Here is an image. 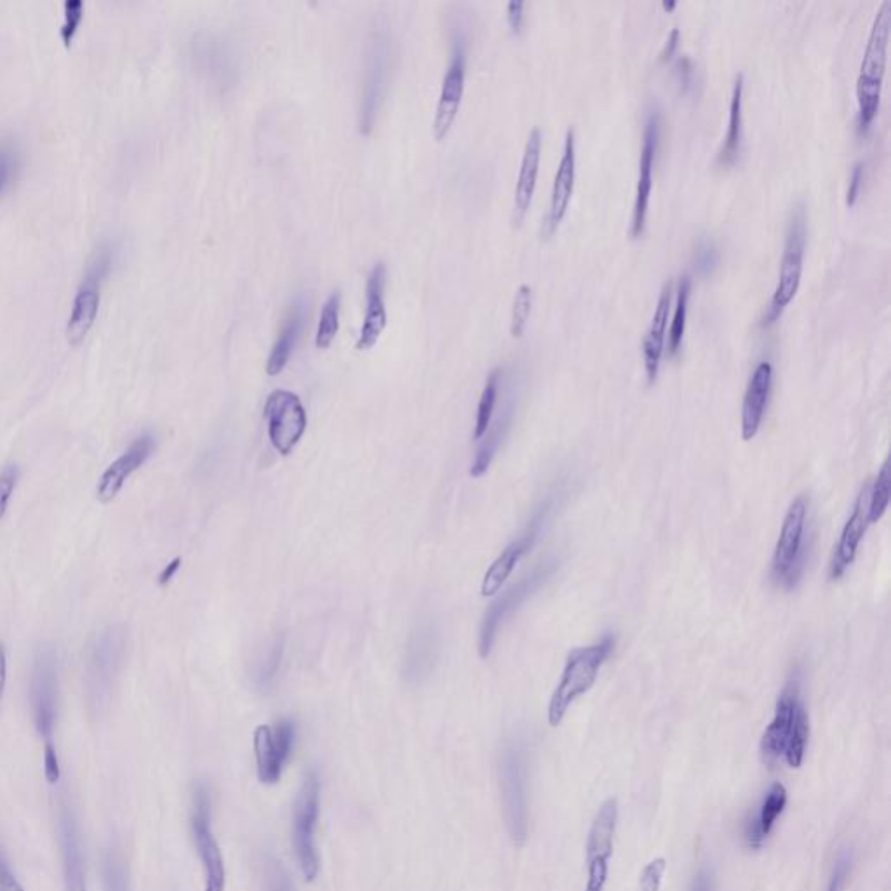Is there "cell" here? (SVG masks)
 I'll return each instance as SVG.
<instances>
[{
	"label": "cell",
	"mask_w": 891,
	"mask_h": 891,
	"mask_svg": "<svg viewBox=\"0 0 891 891\" xmlns=\"http://www.w3.org/2000/svg\"><path fill=\"white\" fill-rule=\"evenodd\" d=\"M810 742V718L801 699V681L791 675L780 694L773 721L761 739V755L770 767L785 761L788 767L799 768L807 755Z\"/></svg>",
	"instance_id": "6da1fadb"
},
{
	"label": "cell",
	"mask_w": 891,
	"mask_h": 891,
	"mask_svg": "<svg viewBox=\"0 0 891 891\" xmlns=\"http://www.w3.org/2000/svg\"><path fill=\"white\" fill-rule=\"evenodd\" d=\"M126 647L128 634L124 627L116 623L94 634L86 648V699L94 712L103 711L112 699L113 688L124 663Z\"/></svg>",
	"instance_id": "7a4b0ae2"
},
{
	"label": "cell",
	"mask_w": 891,
	"mask_h": 891,
	"mask_svg": "<svg viewBox=\"0 0 891 891\" xmlns=\"http://www.w3.org/2000/svg\"><path fill=\"white\" fill-rule=\"evenodd\" d=\"M614 643L617 641H614L613 635H604L598 643L591 644V647L577 648V650L568 654L561 681H559L549 703L547 718H549L550 727H559L564 715L570 711V707L594 687L601 667L604 665L611 651L614 650Z\"/></svg>",
	"instance_id": "3957f363"
},
{
	"label": "cell",
	"mask_w": 891,
	"mask_h": 891,
	"mask_svg": "<svg viewBox=\"0 0 891 891\" xmlns=\"http://www.w3.org/2000/svg\"><path fill=\"white\" fill-rule=\"evenodd\" d=\"M498 780L502 791L503 817L510 840L522 847L528 838V761L524 747L518 742L507 743L498 759Z\"/></svg>",
	"instance_id": "277c9868"
},
{
	"label": "cell",
	"mask_w": 891,
	"mask_h": 891,
	"mask_svg": "<svg viewBox=\"0 0 891 891\" xmlns=\"http://www.w3.org/2000/svg\"><path fill=\"white\" fill-rule=\"evenodd\" d=\"M808 507L810 500L804 494H799L791 503L773 552L771 580L785 591L795 589L807 568L808 543L804 533H807Z\"/></svg>",
	"instance_id": "5b68a950"
},
{
	"label": "cell",
	"mask_w": 891,
	"mask_h": 891,
	"mask_svg": "<svg viewBox=\"0 0 891 891\" xmlns=\"http://www.w3.org/2000/svg\"><path fill=\"white\" fill-rule=\"evenodd\" d=\"M804 249H807V209H804L803 202H799L789 217L779 282L771 297L770 306L761 319L763 328L775 324L783 310L788 309L789 303L794 300L801 278H803Z\"/></svg>",
	"instance_id": "8992f818"
},
{
	"label": "cell",
	"mask_w": 891,
	"mask_h": 891,
	"mask_svg": "<svg viewBox=\"0 0 891 891\" xmlns=\"http://www.w3.org/2000/svg\"><path fill=\"white\" fill-rule=\"evenodd\" d=\"M113 261H116V246L112 244L100 246L89 261L84 278L73 297L72 312L67 322V338L72 346H81L97 321L98 312H100L101 288H103L104 278L112 270Z\"/></svg>",
	"instance_id": "52a82bcc"
},
{
	"label": "cell",
	"mask_w": 891,
	"mask_h": 891,
	"mask_svg": "<svg viewBox=\"0 0 891 891\" xmlns=\"http://www.w3.org/2000/svg\"><path fill=\"white\" fill-rule=\"evenodd\" d=\"M319 810H321V780L316 771H309L294 799L293 832H291L298 868L307 881L316 880L319 874V855L316 847Z\"/></svg>",
	"instance_id": "ba28073f"
},
{
	"label": "cell",
	"mask_w": 891,
	"mask_h": 891,
	"mask_svg": "<svg viewBox=\"0 0 891 891\" xmlns=\"http://www.w3.org/2000/svg\"><path fill=\"white\" fill-rule=\"evenodd\" d=\"M211 807H213V804H211L209 789L202 785V783H199L196 791H193L190 828H192L196 851H198L199 860H201L202 868H204V891H226V860H223V855H221L220 844H218L217 838H214L213 834V822H211V820H213L211 819L213 808Z\"/></svg>",
	"instance_id": "9c48e42d"
},
{
	"label": "cell",
	"mask_w": 891,
	"mask_h": 891,
	"mask_svg": "<svg viewBox=\"0 0 891 891\" xmlns=\"http://www.w3.org/2000/svg\"><path fill=\"white\" fill-rule=\"evenodd\" d=\"M617 825H619V801L608 798L599 807L587 838L585 891H604L607 888Z\"/></svg>",
	"instance_id": "30bf717a"
},
{
	"label": "cell",
	"mask_w": 891,
	"mask_h": 891,
	"mask_svg": "<svg viewBox=\"0 0 891 891\" xmlns=\"http://www.w3.org/2000/svg\"><path fill=\"white\" fill-rule=\"evenodd\" d=\"M294 742H297V724L291 719H281L273 727L261 724L254 730V763L261 783L273 785L281 780L282 771L293 752Z\"/></svg>",
	"instance_id": "8fae6325"
},
{
	"label": "cell",
	"mask_w": 891,
	"mask_h": 891,
	"mask_svg": "<svg viewBox=\"0 0 891 891\" xmlns=\"http://www.w3.org/2000/svg\"><path fill=\"white\" fill-rule=\"evenodd\" d=\"M33 724L44 742H52L58 721V663L51 648L39 651L30 683Z\"/></svg>",
	"instance_id": "7c38bea8"
},
{
	"label": "cell",
	"mask_w": 891,
	"mask_h": 891,
	"mask_svg": "<svg viewBox=\"0 0 891 891\" xmlns=\"http://www.w3.org/2000/svg\"><path fill=\"white\" fill-rule=\"evenodd\" d=\"M269 438L281 454H290L307 430L306 408L290 390H276L266 402Z\"/></svg>",
	"instance_id": "4fadbf2b"
},
{
	"label": "cell",
	"mask_w": 891,
	"mask_h": 891,
	"mask_svg": "<svg viewBox=\"0 0 891 891\" xmlns=\"http://www.w3.org/2000/svg\"><path fill=\"white\" fill-rule=\"evenodd\" d=\"M555 568H558V561H554V559H552V561L542 562L530 577L522 579L518 585L509 589V591H507L502 598L498 599L493 607L488 610L484 622H482L481 635H479V654H481V659H488V657H490L500 623H502L510 613H514L531 594L539 591L540 587L552 577Z\"/></svg>",
	"instance_id": "5bb4252c"
},
{
	"label": "cell",
	"mask_w": 891,
	"mask_h": 891,
	"mask_svg": "<svg viewBox=\"0 0 891 891\" xmlns=\"http://www.w3.org/2000/svg\"><path fill=\"white\" fill-rule=\"evenodd\" d=\"M390 77V42L386 36L374 37L366 57L364 86H362L361 121L362 133H370L378 112L386 100V89Z\"/></svg>",
	"instance_id": "9a60e30c"
},
{
	"label": "cell",
	"mask_w": 891,
	"mask_h": 891,
	"mask_svg": "<svg viewBox=\"0 0 891 891\" xmlns=\"http://www.w3.org/2000/svg\"><path fill=\"white\" fill-rule=\"evenodd\" d=\"M463 91H465V46H463L462 39H457L450 67L446 70L444 81H442L434 122H432L436 140H444L453 128L458 110L462 104Z\"/></svg>",
	"instance_id": "2e32d148"
},
{
	"label": "cell",
	"mask_w": 891,
	"mask_h": 891,
	"mask_svg": "<svg viewBox=\"0 0 891 891\" xmlns=\"http://www.w3.org/2000/svg\"><path fill=\"white\" fill-rule=\"evenodd\" d=\"M660 112L651 110L644 124L643 150L639 161V180L635 189L634 213H632L631 236L639 238L647 226L648 204H650L651 189H653V164L660 140Z\"/></svg>",
	"instance_id": "e0dca14e"
},
{
	"label": "cell",
	"mask_w": 891,
	"mask_h": 891,
	"mask_svg": "<svg viewBox=\"0 0 891 891\" xmlns=\"http://www.w3.org/2000/svg\"><path fill=\"white\" fill-rule=\"evenodd\" d=\"M574 177H577V137L573 129H568L564 138L561 161L555 171L554 186L550 192L549 211L542 223L543 238H550L558 230L559 223L567 214L573 196Z\"/></svg>",
	"instance_id": "ac0fdd59"
},
{
	"label": "cell",
	"mask_w": 891,
	"mask_h": 891,
	"mask_svg": "<svg viewBox=\"0 0 891 891\" xmlns=\"http://www.w3.org/2000/svg\"><path fill=\"white\" fill-rule=\"evenodd\" d=\"M550 505H552V503L547 502L545 505L537 512V515L531 519L527 533L522 534L521 539L510 543V545L503 550L502 554L494 559L493 564L488 568L481 585V594L484 595V598H493V595H497L500 589L505 585L512 571L518 567V562L521 561L522 555H527L528 552L533 549L534 542L539 539L540 528H542L547 515H549Z\"/></svg>",
	"instance_id": "d6986e66"
},
{
	"label": "cell",
	"mask_w": 891,
	"mask_h": 891,
	"mask_svg": "<svg viewBox=\"0 0 891 891\" xmlns=\"http://www.w3.org/2000/svg\"><path fill=\"white\" fill-rule=\"evenodd\" d=\"M156 438L143 434L129 444L128 450L110 463L109 469L101 474L97 487V498L101 503H110L121 493L126 482L152 457L156 451Z\"/></svg>",
	"instance_id": "ffe728a7"
},
{
	"label": "cell",
	"mask_w": 891,
	"mask_h": 891,
	"mask_svg": "<svg viewBox=\"0 0 891 891\" xmlns=\"http://www.w3.org/2000/svg\"><path fill=\"white\" fill-rule=\"evenodd\" d=\"M58 843L63 862L64 891H88L81 832L77 825L76 813L69 804H63L58 813Z\"/></svg>",
	"instance_id": "44dd1931"
},
{
	"label": "cell",
	"mask_w": 891,
	"mask_h": 891,
	"mask_svg": "<svg viewBox=\"0 0 891 891\" xmlns=\"http://www.w3.org/2000/svg\"><path fill=\"white\" fill-rule=\"evenodd\" d=\"M869 490H871L869 484H865L860 490L859 498H857L855 505H853V512H851L850 519H848L843 531H841L840 542L835 545L831 568H829V579L832 582L840 580L847 573L848 568L853 564L860 543H862L863 534L871 527V522H869Z\"/></svg>",
	"instance_id": "7402d4cb"
},
{
	"label": "cell",
	"mask_w": 891,
	"mask_h": 891,
	"mask_svg": "<svg viewBox=\"0 0 891 891\" xmlns=\"http://www.w3.org/2000/svg\"><path fill=\"white\" fill-rule=\"evenodd\" d=\"M891 33V0H883L878 12H875L874 23L869 33L868 46L863 51L862 64L857 82L865 84L883 86L884 70L888 61V42Z\"/></svg>",
	"instance_id": "603a6c76"
},
{
	"label": "cell",
	"mask_w": 891,
	"mask_h": 891,
	"mask_svg": "<svg viewBox=\"0 0 891 891\" xmlns=\"http://www.w3.org/2000/svg\"><path fill=\"white\" fill-rule=\"evenodd\" d=\"M386 278L387 267L377 263L368 276L366 282V313L362 322L361 334H359L358 349L370 350L377 346L387 328L386 309Z\"/></svg>",
	"instance_id": "cb8c5ba5"
},
{
	"label": "cell",
	"mask_w": 891,
	"mask_h": 891,
	"mask_svg": "<svg viewBox=\"0 0 891 891\" xmlns=\"http://www.w3.org/2000/svg\"><path fill=\"white\" fill-rule=\"evenodd\" d=\"M771 382H773V366L768 361L759 362L743 396V441H752L759 434L770 401Z\"/></svg>",
	"instance_id": "d4e9b609"
},
{
	"label": "cell",
	"mask_w": 891,
	"mask_h": 891,
	"mask_svg": "<svg viewBox=\"0 0 891 891\" xmlns=\"http://www.w3.org/2000/svg\"><path fill=\"white\" fill-rule=\"evenodd\" d=\"M542 143L543 138L540 128L531 129L527 147H524V153H522L518 183H515L514 213H512V220H514L515 226H519L524 220L531 201H533L537 180H539L540 161H542Z\"/></svg>",
	"instance_id": "484cf974"
},
{
	"label": "cell",
	"mask_w": 891,
	"mask_h": 891,
	"mask_svg": "<svg viewBox=\"0 0 891 891\" xmlns=\"http://www.w3.org/2000/svg\"><path fill=\"white\" fill-rule=\"evenodd\" d=\"M672 284L667 282L660 293L659 303L651 319L650 330L643 342L644 368H647L648 382L653 383L659 377L660 361L665 350L667 326L671 313Z\"/></svg>",
	"instance_id": "4316f807"
},
{
	"label": "cell",
	"mask_w": 891,
	"mask_h": 891,
	"mask_svg": "<svg viewBox=\"0 0 891 891\" xmlns=\"http://www.w3.org/2000/svg\"><path fill=\"white\" fill-rule=\"evenodd\" d=\"M785 807H788V789L783 788L782 783H773L761 801V807L755 811V815L747 822L745 832H743L747 847L752 850L763 847Z\"/></svg>",
	"instance_id": "83f0119b"
},
{
	"label": "cell",
	"mask_w": 891,
	"mask_h": 891,
	"mask_svg": "<svg viewBox=\"0 0 891 891\" xmlns=\"http://www.w3.org/2000/svg\"><path fill=\"white\" fill-rule=\"evenodd\" d=\"M307 307L309 306H307V300L303 297L297 298L291 303L290 313H288L281 333H279L278 342L272 347L269 361H267V373L270 377L281 373L288 361H290L291 353L297 347L298 338H300L301 331L306 328Z\"/></svg>",
	"instance_id": "f1b7e54d"
},
{
	"label": "cell",
	"mask_w": 891,
	"mask_h": 891,
	"mask_svg": "<svg viewBox=\"0 0 891 891\" xmlns=\"http://www.w3.org/2000/svg\"><path fill=\"white\" fill-rule=\"evenodd\" d=\"M438 651V632L434 627H418L417 631L411 634L410 647L406 653V678L410 679L411 683L422 681L436 665Z\"/></svg>",
	"instance_id": "f546056e"
},
{
	"label": "cell",
	"mask_w": 891,
	"mask_h": 891,
	"mask_svg": "<svg viewBox=\"0 0 891 891\" xmlns=\"http://www.w3.org/2000/svg\"><path fill=\"white\" fill-rule=\"evenodd\" d=\"M743 138V73H739L733 86L730 101V119H728V131L724 137L723 149L719 152L718 162L723 166H731L739 159L742 152Z\"/></svg>",
	"instance_id": "4dcf8cb0"
},
{
	"label": "cell",
	"mask_w": 891,
	"mask_h": 891,
	"mask_svg": "<svg viewBox=\"0 0 891 891\" xmlns=\"http://www.w3.org/2000/svg\"><path fill=\"white\" fill-rule=\"evenodd\" d=\"M512 414H514V404L510 402L505 410L502 411L497 422H494L493 429L488 430L484 438H482L481 446H479L478 453H475L474 463H472V469H470L472 478H482V475L487 474L491 462H493L494 454H497L498 448L502 444L505 436L509 434Z\"/></svg>",
	"instance_id": "1f68e13d"
},
{
	"label": "cell",
	"mask_w": 891,
	"mask_h": 891,
	"mask_svg": "<svg viewBox=\"0 0 891 891\" xmlns=\"http://www.w3.org/2000/svg\"><path fill=\"white\" fill-rule=\"evenodd\" d=\"M691 294V279L684 273L678 286V297H675L674 316H672L671 330H669V352L672 356L678 353L683 343L684 330H687L688 301Z\"/></svg>",
	"instance_id": "d6a6232c"
},
{
	"label": "cell",
	"mask_w": 891,
	"mask_h": 891,
	"mask_svg": "<svg viewBox=\"0 0 891 891\" xmlns=\"http://www.w3.org/2000/svg\"><path fill=\"white\" fill-rule=\"evenodd\" d=\"M340 309H342V297L338 291H333L331 297L324 301L321 318H319L318 333H316L318 349H328L337 338L338 330H340Z\"/></svg>",
	"instance_id": "836d02e7"
},
{
	"label": "cell",
	"mask_w": 891,
	"mask_h": 891,
	"mask_svg": "<svg viewBox=\"0 0 891 891\" xmlns=\"http://www.w3.org/2000/svg\"><path fill=\"white\" fill-rule=\"evenodd\" d=\"M101 881L104 891H131V880H129V868L122 853L117 850H109L104 853L101 863Z\"/></svg>",
	"instance_id": "e575fe53"
},
{
	"label": "cell",
	"mask_w": 891,
	"mask_h": 891,
	"mask_svg": "<svg viewBox=\"0 0 891 891\" xmlns=\"http://www.w3.org/2000/svg\"><path fill=\"white\" fill-rule=\"evenodd\" d=\"M500 378H502V370H494L488 378L487 387L482 390L481 401L478 406V418H475L474 438L481 441L490 430L491 418H493L494 406L498 401V392H500Z\"/></svg>",
	"instance_id": "d590c367"
},
{
	"label": "cell",
	"mask_w": 891,
	"mask_h": 891,
	"mask_svg": "<svg viewBox=\"0 0 891 891\" xmlns=\"http://www.w3.org/2000/svg\"><path fill=\"white\" fill-rule=\"evenodd\" d=\"M21 169V149L14 138H0V198L11 189Z\"/></svg>",
	"instance_id": "8d00e7d4"
},
{
	"label": "cell",
	"mask_w": 891,
	"mask_h": 891,
	"mask_svg": "<svg viewBox=\"0 0 891 891\" xmlns=\"http://www.w3.org/2000/svg\"><path fill=\"white\" fill-rule=\"evenodd\" d=\"M891 493V475L890 462H884L881 467L880 474L875 478L874 484L869 490V522H880L881 518L887 514L888 505H890Z\"/></svg>",
	"instance_id": "74e56055"
},
{
	"label": "cell",
	"mask_w": 891,
	"mask_h": 891,
	"mask_svg": "<svg viewBox=\"0 0 891 891\" xmlns=\"http://www.w3.org/2000/svg\"><path fill=\"white\" fill-rule=\"evenodd\" d=\"M531 306H533V290H531V286H519L518 291H515L514 306H512V321H510V333H512V337L521 338L524 330H527Z\"/></svg>",
	"instance_id": "f35d334b"
},
{
	"label": "cell",
	"mask_w": 891,
	"mask_h": 891,
	"mask_svg": "<svg viewBox=\"0 0 891 891\" xmlns=\"http://www.w3.org/2000/svg\"><path fill=\"white\" fill-rule=\"evenodd\" d=\"M263 884L266 891H297L290 872L273 855H266L263 859Z\"/></svg>",
	"instance_id": "ab89813d"
},
{
	"label": "cell",
	"mask_w": 891,
	"mask_h": 891,
	"mask_svg": "<svg viewBox=\"0 0 891 891\" xmlns=\"http://www.w3.org/2000/svg\"><path fill=\"white\" fill-rule=\"evenodd\" d=\"M86 4L82 0H64L63 23H61L60 37L67 48L72 46L77 32L81 29L84 20Z\"/></svg>",
	"instance_id": "60d3db41"
},
{
	"label": "cell",
	"mask_w": 891,
	"mask_h": 891,
	"mask_svg": "<svg viewBox=\"0 0 891 891\" xmlns=\"http://www.w3.org/2000/svg\"><path fill=\"white\" fill-rule=\"evenodd\" d=\"M20 467L18 465H8L0 470V521L4 519L6 512H8L12 493L17 490L18 481H20Z\"/></svg>",
	"instance_id": "b9f144b4"
},
{
	"label": "cell",
	"mask_w": 891,
	"mask_h": 891,
	"mask_svg": "<svg viewBox=\"0 0 891 891\" xmlns=\"http://www.w3.org/2000/svg\"><path fill=\"white\" fill-rule=\"evenodd\" d=\"M853 868V853L850 850H841L835 859L834 868L829 875L828 891H843Z\"/></svg>",
	"instance_id": "7bdbcfd3"
},
{
	"label": "cell",
	"mask_w": 891,
	"mask_h": 891,
	"mask_svg": "<svg viewBox=\"0 0 891 891\" xmlns=\"http://www.w3.org/2000/svg\"><path fill=\"white\" fill-rule=\"evenodd\" d=\"M667 862L663 857L651 860L644 865L643 872L639 875V890L660 891L662 888L663 874H665Z\"/></svg>",
	"instance_id": "ee69618b"
},
{
	"label": "cell",
	"mask_w": 891,
	"mask_h": 891,
	"mask_svg": "<svg viewBox=\"0 0 891 891\" xmlns=\"http://www.w3.org/2000/svg\"><path fill=\"white\" fill-rule=\"evenodd\" d=\"M282 653H284V643H282L281 639L270 651L269 659H267L266 665H263L260 675H258V684L260 687H270L272 684L273 678L278 675L279 667H281Z\"/></svg>",
	"instance_id": "f6af8a7d"
},
{
	"label": "cell",
	"mask_w": 891,
	"mask_h": 891,
	"mask_svg": "<svg viewBox=\"0 0 891 891\" xmlns=\"http://www.w3.org/2000/svg\"><path fill=\"white\" fill-rule=\"evenodd\" d=\"M44 779L49 785H58L61 780V764L57 747L52 742L44 743Z\"/></svg>",
	"instance_id": "bcb514c9"
},
{
	"label": "cell",
	"mask_w": 891,
	"mask_h": 891,
	"mask_svg": "<svg viewBox=\"0 0 891 891\" xmlns=\"http://www.w3.org/2000/svg\"><path fill=\"white\" fill-rule=\"evenodd\" d=\"M0 891H24L20 881H18L17 874L12 872L11 863L6 857L2 844H0Z\"/></svg>",
	"instance_id": "7dc6e473"
},
{
	"label": "cell",
	"mask_w": 891,
	"mask_h": 891,
	"mask_svg": "<svg viewBox=\"0 0 891 891\" xmlns=\"http://www.w3.org/2000/svg\"><path fill=\"white\" fill-rule=\"evenodd\" d=\"M715 263H718V251H715L714 244L702 242L697 251V266L694 267L700 273H709L714 269Z\"/></svg>",
	"instance_id": "c3c4849f"
},
{
	"label": "cell",
	"mask_w": 891,
	"mask_h": 891,
	"mask_svg": "<svg viewBox=\"0 0 891 891\" xmlns=\"http://www.w3.org/2000/svg\"><path fill=\"white\" fill-rule=\"evenodd\" d=\"M863 181V162H855L853 171H851L850 186H848L847 204L853 206L859 199L860 189H862Z\"/></svg>",
	"instance_id": "681fc988"
},
{
	"label": "cell",
	"mask_w": 891,
	"mask_h": 891,
	"mask_svg": "<svg viewBox=\"0 0 891 891\" xmlns=\"http://www.w3.org/2000/svg\"><path fill=\"white\" fill-rule=\"evenodd\" d=\"M507 20H509L510 29L515 33L521 32L522 23H524V2H509L507 6Z\"/></svg>",
	"instance_id": "f907efd6"
},
{
	"label": "cell",
	"mask_w": 891,
	"mask_h": 891,
	"mask_svg": "<svg viewBox=\"0 0 891 891\" xmlns=\"http://www.w3.org/2000/svg\"><path fill=\"white\" fill-rule=\"evenodd\" d=\"M690 891H714V874L711 869L702 868L694 874Z\"/></svg>",
	"instance_id": "816d5d0a"
},
{
	"label": "cell",
	"mask_w": 891,
	"mask_h": 891,
	"mask_svg": "<svg viewBox=\"0 0 891 891\" xmlns=\"http://www.w3.org/2000/svg\"><path fill=\"white\" fill-rule=\"evenodd\" d=\"M6 687H8V651L4 644L0 643V707L4 700Z\"/></svg>",
	"instance_id": "f5cc1de1"
},
{
	"label": "cell",
	"mask_w": 891,
	"mask_h": 891,
	"mask_svg": "<svg viewBox=\"0 0 891 891\" xmlns=\"http://www.w3.org/2000/svg\"><path fill=\"white\" fill-rule=\"evenodd\" d=\"M181 568V558H174L173 561L169 562L168 567L161 571L159 574V585L168 587L169 583L173 582L174 577H177L178 571Z\"/></svg>",
	"instance_id": "db71d44e"
},
{
	"label": "cell",
	"mask_w": 891,
	"mask_h": 891,
	"mask_svg": "<svg viewBox=\"0 0 891 891\" xmlns=\"http://www.w3.org/2000/svg\"><path fill=\"white\" fill-rule=\"evenodd\" d=\"M678 41L679 30L674 29L672 30L671 36H669V39H667L665 48H663L662 51V60H667V58H671L672 54H674L675 48H678Z\"/></svg>",
	"instance_id": "11a10c76"
},
{
	"label": "cell",
	"mask_w": 891,
	"mask_h": 891,
	"mask_svg": "<svg viewBox=\"0 0 891 891\" xmlns=\"http://www.w3.org/2000/svg\"><path fill=\"white\" fill-rule=\"evenodd\" d=\"M663 8L665 9H674L675 2H663Z\"/></svg>",
	"instance_id": "9f6ffc18"
}]
</instances>
